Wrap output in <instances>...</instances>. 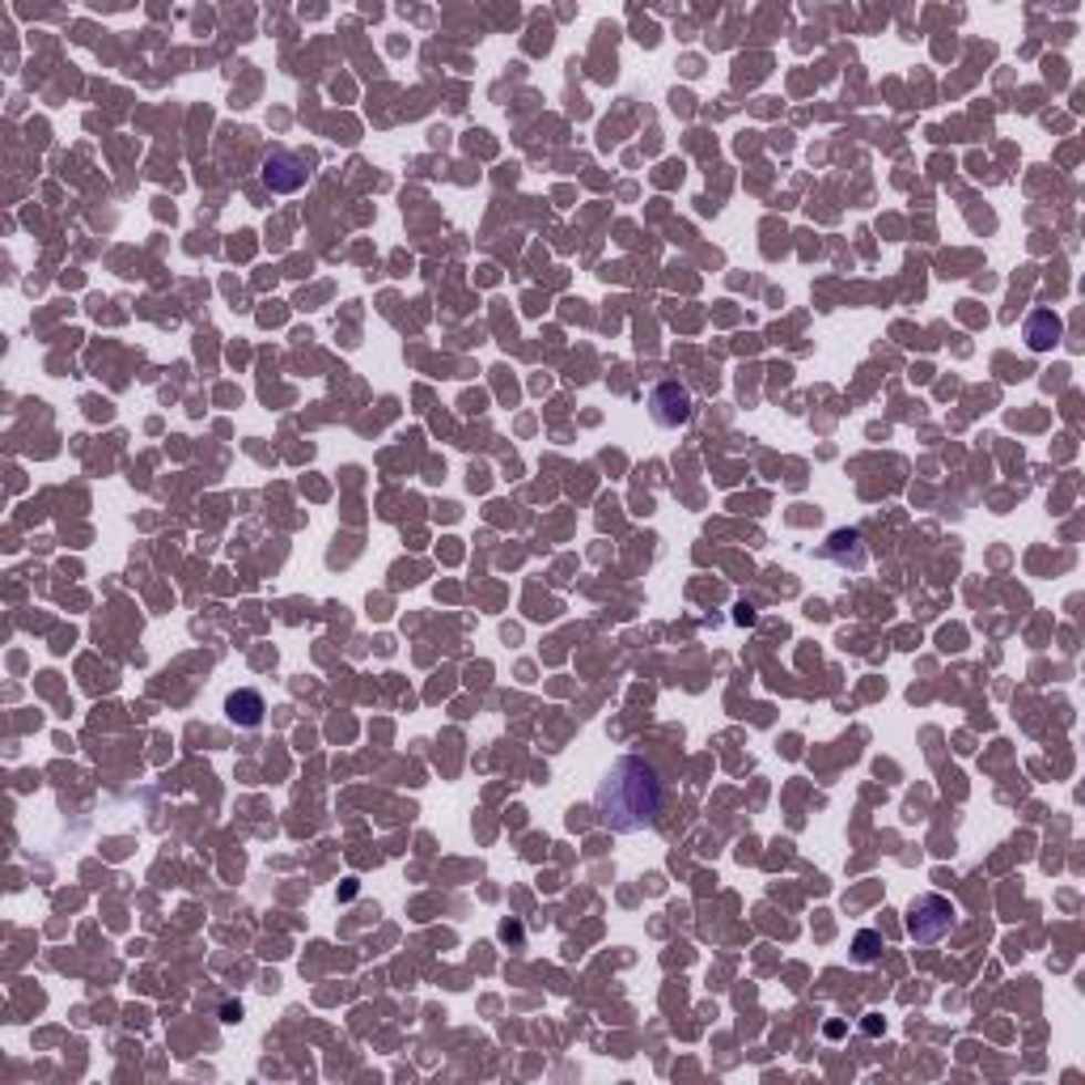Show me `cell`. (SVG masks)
Masks as SVG:
<instances>
[{"instance_id":"6da1fadb","label":"cell","mask_w":1085,"mask_h":1085,"mask_svg":"<svg viewBox=\"0 0 1085 1085\" xmlns=\"http://www.w3.org/2000/svg\"><path fill=\"white\" fill-rule=\"evenodd\" d=\"M662 806H666L662 776L641 755H619L593 793V810L602 818V827H611L619 836H637L644 827H653L662 818Z\"/></svg>"},{"instance_id":"7a4b0ae2","label":"cell","mask_w":1085,"mask_h":1085,"mask_svg":"<svg viewBox=\"0 0 1085 1085\" xmlns=\"http://www.w3.org/2000/svg\"><path fill=\"white\" fill-rule=\"evenodd\" d=\"M950 929H954V903L946 895H920V899H912V908H908V933L920 946H933Z\"/></svg>"},{"instance_id":"3957f363","label":"cell","mask_w":1085,"mask_h":1085,"mask_svg":"<svg viewBox=\"0 0 1085 1085\" xmlns=\"http://www.w3.org/2000/svg\"><path fill=\"white\" fill-rule=\"evenodd\" d=\"M259 178H264V187L271 196H293V192H301L310 183V162L301 153H293V148H271L264 157Z\"/></svg>"},{"instance_id":"277c9868","label":"cell","mask_w":1085,"mask_h":1085,"mask_svg":"<svg viewBox=\"0 0 1085 1085\" xmlns=\"http://www.w3.org/2000/svg\"><path fill=\"white\" fill-rule=\"evenodd\" d=\"M649 412H653V420H658L662 428H679V424H688L691 420L695 403H691L688 386H679V382H658V386L649 391Z\"/></svg>"},{"instance_id":"5b68a950","label":"cell","mask_w":1085,"mask_h":1085,"mask_svg":"<svg viewBox=\"0 0 1085 1085\" xmlns=\"http://www.w3.org/2000/svg\"><path fill=\"white\" fill-rule=\"evenodd\" d=\"M827 560L839 568H848V572H861V568L869 565V551H865L861 530H836V535L827 539Z\"/></svg>"},{"instance_id":"8992f818","label":"cell","mask_w":1085,"mask_h":1085,"mask_svg":"<svg viewBox=\"0 0 1085 1085\" xmlns=\"http://www.w3.org/2000/svg\"><path fill=\"white\" fill-rule=\"evenodd\" d=\"M1064 322L1061 314H1052V310H1035L1031 319H1026V344L1031 352H1047V348L1061 340Z\"/></svg>"},{"instance_id":"52a82bcc","label":"cell","mask_w":1085,"mask_h":1085,"mask_svg":"<svg viewBox=\"0 0 1085 1085\" xmlns=\"http://www.w3.org/2000/svg\"><path fill=\"white\" fill-rule=\"evenodd\" d=\"M225 713H229V721H238L242 730H255L264 721V695L259 691H234L225 700Z\"/></svg>"},{"instance_id":"ba28073f","label":"cell","mask_w":1085,"mask_h":1085,"mask_svg":"<svg viewBox=\"0 0 1085 1085\" xmlns=\"http://www.w3.org/2000/svg\"><path fill=\"white\" fill-rule=\"evenodd\" d=\"M878 950H882L878 933H869V929H865L861 938H857V959H861V962H874V959H878Z\"/></svg>"}]
</instances>
